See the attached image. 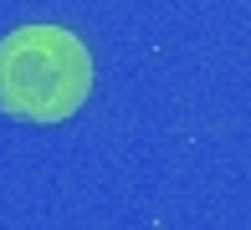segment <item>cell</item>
Here are the masks:
<instances>
[{"label": "cell", "mask_w": 251, "mask_h": 230, "mask_svg": "<svg viewBox=\"0 0 251 230\" xmlns=\"http://www.w3.org/2000/svg\"><path fill=\"white\" fill-rule=\"evenodd\" d=\"M93 92V51L67 26H21L0 41V108L26 123H62Z\"/></svg>", "instance_id": "cell-1"}]
</instances>
